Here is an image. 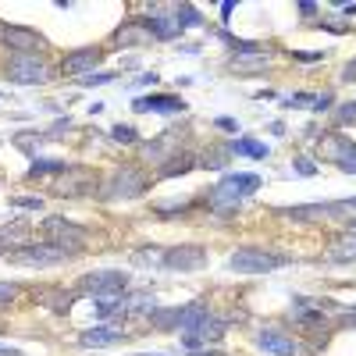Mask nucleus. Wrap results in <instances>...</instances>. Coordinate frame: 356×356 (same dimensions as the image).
<instances>
[{"label": "nucleus", "instance_id": "6ab92c4d", "mask_svg": "<svg viewBox=\"0 0 356 356\" xmlns=\"http://www.w3.org/2000/svg\"><path fill=\"white\" fill-rule=\"evenodd\" d=\"M203 321H207V307H203V303H189V307L178 310V332L189 335L193 328H200Z\"/></svg>", "mask_w": 356, "mask_h": 356}, {"label": "nucleus", "instance_id": "7ed1b4c3", "mask_svg": "<svg viewBox=\"0 0 356 356\" xmlns=\"http://www.w3.org/2000/svg\"><path fill=\"white\" fill-rule=\"evenodd\" d=\"M40 232H43V243H47V246L65 250V253H72V257H75V253L86 246V239H89V232H86L82 225L68 221V218H47V221L40 225Z\"/></svg>", "mask_w": 356, "mask_h": 356}, {"label": "nucleus", "instance_id": "c756f323", "mask_svg": "<svg viewBox=\"0 0 356 356\" xmlns=\"http://www.w3.org/2000/svg\"><path fill=\"white\" fill-rule=\"evenodd\" d=\"M11 207H18V211H40V207H43V196H15Z\"/></svg>", "mask_w": 356, "mask_h": 356}, {"label": "nucleus", "instance_id": "2eb2a0df", "mask_svg": "<svg viewBox=\"0 0 356 356\" xmlns=\"http://www.w3.org/2000/svg\"><path fill=\"white\" fill-rule=\"evenodd\" d=\"M146 29H150L154 40H164V43L182 33V25H178L175 11H168V15H146Z\"/></svg>", "mask_w": 356, "mask_h": 356}, {"label": "nucleus", "instance_id": "c85d7f7f", "mask_svg": "<svg viewBox=\"0 0 356 356\" xmlns=\"http://www.w3.org/2000/svg\"><path fill=\"white\" fill-rule=\"evenodd\" d=\"M111 139H114V143H136L139 136H136V129H132V125H125V122H118V125L111 129Z\"/></svg>", "mask_w": 356, "mask_h": 356}, {"label": "nucleus", "instance_id": "9d476101", "mask_svg": "<svg viewBox=\"0 0 356 356\" xmlns=\"http://www.w3.org/2000/svg\"><path fill=\"white\" fill-rule=\"evenodd\" d=\"M225 321H218L214 314H207V321L200 324V328H193L189 335H182V346L186 349H203V346H214V342H221L225 339Z\"/></svg>", "mask_w": 356, "mask_h": 356}, {"label": "nucleus", "instance_id": "c03bdc74", "mask_svg": "<svg viewBox=\"0 0 356 356\" xmlns=\"http://www.w3.org/2000/svg\"><path fill=\"white\" fill-rule=\"evenodd\" d=\"M189 356H218V353H207V349H193Z\"/></svg>", "mask_w": 356, "mask_h": 356}, {"label": "nucleus", "instance_id": "423d86ee", "mask_svg": "<svg viewBox=\"0 0 356 356\" xmlns=\"http://www.w3.org/2000/svg\"><path fill=\"white\" fill-rule=\"evenodd\" d=\"M146 193V175L139 168H118L104 189V200H136Z\"/></svg>", "mask_w": 356, "mask_h": 356}, {"label": "nucleus", "instance_id": "a211bd4d", "mask_svg": "<svg viewBox=\"0 0 356 356\" xmlns=\"http://www.w3.org/2000/svg\"><path fill=\"white\" fill-rule=\"evenodd\" d=\"M125 335H122V328H86L82 335H79V346H93V349H100V346H114V342H122Z\"/></svg>", "mask_w": 356, "mask_h": 356}, {"label": "nucleus", "instance_id": "bb28decb", "mask_svg": "<svg viewBox=\"0 0 356 356\" xmlns=\"http://www.w3.org/2000/svg\"><path fill=\"white\" fill-rule=\"evenodd\" d=\"M228 154H232V146H225V150L218 146V150H211V157H203L200 164H203V168H214V171H218V168H225V164H228Z\"/></svg>", "mask_w": 356, "mask_h": 356}, {"label": "nucleus", "instance_id": "5701e85b", "mask_svg": "<svg viewBox=\"0 0 356 356\" xmlns=\"http://www.w3.org/2000/svg\"><path fill=\"white\" fill-rule=\"evenodd\" d=\"M25 239H29V221H22V218L0 228V243H25Z\"/></svg>", "mask_w": 356, "mask_h": 356}, {"label": "nucleus", "instance_id": "e433bc0d", "mask_svg": "<svg viewBox=\"0 0 356 356\" xmlns=\"http://www.w3.org/2000/svg\"><path fill=\"white\" fill-rule=\"evenodd\" d=\"M328 107H332V93H317V100H314V107H310V111H317V114H321V111H328Z\"/></svg>", "mask_w": 356, "mask_h": 356}, {"label": "nucleus", "instance_id": "f257e3e1", "mask_svg": "<svg viewBox=\"0 0 356 356\" xmlns=\"http://www.w3.org/2000/svg\"><path fill=\"white\" fill-rule=\"evenodd\" d=\"M264 182H260V175H250V171H235V175H225L221 182L207 193V203L214 207L218 214H228V211H235L246 196H253L257 189H260Z\"/></svg>", "mask_w": 356, "mask_h": 356}, {"label": "nucleus", "instance_id": "412c9836", "mask_svg": "<svg viewBox=\"0 0 356 356\" xmlns=\"http://www.w3.org/2000/svg\"><path fill=\"white\" fill-rule=\"evenodd\" d=\"M178 310L182 307H161V310L150 314V324L157 332H171V328H178Z\"/></svg>", "mask_w": 356, "mask_h": 356}, {"label": "nucleus", "instance_id": "b1692460", "mask_svg": "<svg viewBox=\"0 0 356 356\" xmlns=\"http://www.w3.org/2000/svg\"><path fill=\"white\" fill-rule=\"evenodd\" d=\"M175 18H178V25H182V29H196V25H203V15H200L193 4H178V8H175Z\"/></svg>", "mask_w": 356, "mask_h": 356}, {"label": "nucleus", "instance_id": "7c9ffc66", "mask_svg": "<svg viewBox=\"0 0 356 356\" xmlns=\"http://www.w3.org/2000/svg\"><path fill=\"white\" fill-rule=\"evenodd\" d=\"M335 118H339L342 125H356V100H353V104H342V107L335 111Z\"/></svg>", "mask_w": 356, "mask_h": 356}, {"label": "nucleus", "instance_id": "72a5a7b5", "mask_svg": "<svg viewBox=\"0 0 356 356\" xmlns=\"http://www.w3.org/2000/svg\"><path fill=\"white\" fill-rule=\"evenodd\" d=\"M292 168H296V175H317V164H314V161H303V157L296 161Z\"/></svg>", "mask_w": 356, "mask_h": 356}, {"label": "nucleus", "instance_id": "f704fd0d", "mask_svg": "<svg viewBox=\"0 0 356 356\" xmlns=\"http://www.w3.org/2000/svg\"><path fill=\"white\" fill-rule=\"evenodd\" d=\"M214 125H218L221 132H232V136H235V132H239V122H235V118H218V122H214Z\"/></svg>", "mask_w": 356, "mask_h": 356}, {"label": "nucleus", "instance_id": "39448f33", "mask_svg": "<svg viewBox=\"0 0 356 356\" xmlns=\"http://www.w3.org/2000/svg\"><path fill=\"white\" fill-rule=\"evenodd\" d=\"M129 289V275L125 271H93L79 278V292L93 296V300H104V296H122Z\"/></svg>", "mask_w": 356, "mask_h": 356}, {"label": "nucleus", "instance_id": "4468645a", "mask_svg": "<svg viewBox=\"0 0 356 356\" xmlns=\"http://www.w3.org/2000/svg\"><path fill=\"white\" fill-rule=\"evenodd\" d=\"M4 43L18 54H36V47L43 43L40 33H33V29H22V25H4Z\"/></svg>", "mask_w": 356, "mask_h": 356}, {"label": "nucleus", "instance_id": "f03ea898", "mask_svg": "<svg viewBox=\"0 0 356 356\" xmlns=\"http://www.w3.org/2000/svg\"><path fill=\"white\" fill-rule=\"evenodd\" d=\"M285 264H289L285 253H271V250H260V246H243V250H235L228 257V271H235V275H271Z\"/></svg>", "mask_w": 356, "mask_h": 356}, {"label": "nucleus", "instance_id": "20e7f679", "mask_svg": "<svg viewBox=\"0 0 356 356\" xmlns=\"http://www.w3.org/2000/svg\"><path fill=\"white\" fill-rule=\"evenodd\" d=\"M4 75L11 82H18V86H40V82L50 79V68L40 61L36 54H15V57H8Z\"/></svg>", "mask_w": 356, "mask_h": 356}, {"label": "nucleus", "instance_id": "473e14b6", "mask_svg": "<svg viewBox=\"0 0 356 356\" xmlns=\"http://www.w3.org/2000/svg\"><path fill=\"white\" fill-rule=\"evenodd\" d=\"M18 296V285L15 282H0V303H11Z\"/></svg>", "mask_w": 356, "mask_h": 356}, {"label": "nucleus", "instance_id": "4be33fe9", "mask_svg": "<svg viewBox=\"0 0 356 356\" xmlns=\"http://www.w3.org/2000/svg\"><path fill=\"white\" fill-rule=\"evenodd\" d=\"M175 157H178V154H175ZM196 164H200V161H193V154H182L178 161H168V164L161 168V175H164V178H175V175H189Z\"/></svg>", "mask_w": 356, "mask_h": 356}, {"label": "nucleus", "instance_id": "ea45409f", "mask_svg": "<svg viewBox=\"0 0 356 356\" xmlns=\"http://www.w3.org/2000/svg\"><path fill=\"white\" fill-rule=\"evenodd\" d=\"M157 82V72H150V75H139V86H154Z\"/></svg>", "mask_w": 356, "mask_h": 356}, {"label": "nucleus", "instance_id": "79ce46f5", "mask_svg": "<svg viewBox=\"0 0 356 356\" xmlns=\"http://www.w3.org/2000/svg\"><path fill=\"white\" fill-rule=\"evenodd\" d=\"M342 8V15H356V4H339Z\"/></svg>", "mask_w": 356, "mask_h": 356}, {"label": "nucleus", "instance_id": "37998d69", "mask_svg": "<svg viewBox=\"0 0 356 356\" xmlns=\"http://www.w3.org/2000/svg\"><path fill=\"white\" fill-rule=\"evenodd\" d=\"M0 356H22V353H18V349H11V346H8V349H0Z\"/></svg>", "mask_w": 356, "mask_h": 356}, {"label": "nucleus", "instance_id": "6e6552de", "mask_svg": "<svg viewBox=\"0 0 356 356\" xmlns=\"http://www.w3.org/2000/svg\"><path fill=\"white\" fill-rule=\"evenodd\" d=\"M161 267H164V271H178V275L203 271V267H207V250L203 246H171V250H164Z\"/></svg>", "mask_w": 356, "mask_h": 356}, {"label": "nucleus", "instance_id": "9b49d317", "mask_svg": "<svg viewBox=\"0 0 356 356\" xmlns=\"http://www.w3.org/2000/svg\"><path fill=\"white\" fill-rule=\"evenodd\" d=\"M132 111L139 114H182L186 111V100H178V97H164V93H146V97H136L132 100Z\"/></svg>", "mask_w": 356, "mask_h": 356}, {"label": "nucleus", "instance_id": "58836bf2", "mask_svg": "<svg viewBox=\"0 0 356 356\" xmlns=\"http://www.w3.org/2000/svg\"><path fill=\"white\" fill-rule=\"evenodd\" d=\"M300 11H303V15H314V11H317V4H314V0H303Z\"/></svg>", "mask_w": 356, "mask_h": 356}, {"label": "nucleus", "instance_id": "4c0bfd02", "mask_svg": "<svg viewBox=\"0 0 356 356\" xmlns=\"http://www.w3.org/2000/svg\"><path fill=\"white\" fill-rule=\"evenodd\" d=\"M232 11H235V0H225V4H221V18L228 22V18H232Z\"/></svg>", "mask_w": 356, "mask_h": 356}, {"label": "nucleus", "instance_id": "cd10ccee", "mask_svg": "<svg viewBox=\"0 0 356 356\" xmlns=\"http://www.w3.org/2000/svg\"><path fill=\"white\" fill-rule=\"evenodd\" d=\"M314 93H292V97H285L282 100V107H289V111H300V107H314Z\"/></svg>", "mask_w": 356, "mask_h": 356}, {"label": "nucleus", "instance_id": "0eeeda50", "mask_svg": "<svg viewBox=\"0 0 356 356\" xmlns=\"http://www.w3.org/2000/svg\"><path fill=\"white\" fill-rule=\"evenodd\" d=\"M8 260H11V264H25V267H50V264H65V260H72V253L54 250V246H47V243H25V246L11 250Z\"/></svg>", "mask_w": 356, "mask_h": 356}, {"label": "nucleus", "instance_id": "f3484780", "mask_svg": "<svg viewBox=\"0 0 356 356\" xmlns=\"http://www.w3.org/2000/svg\"><path fill=\"white\" fill-rule=\"evenodd\" d=\"M353 146L356 143H349L346 136H339V132H328V136H321V157H328V161H346L349 154H353Z\"/></svg>", "mask_w": 356, "mask_h": 356}, {"label": "nucleus", "instance_id": "393cba45", "mask_svg": "<svg viewBox=\"0 0 356 356\" xmlns=\"http://www.w3.org/2000/svg\"><path fill=\"white\" fill-rule=\"evenodd\" d=\"M342 246H335L332 253H328V260H335V264H346V260H356V239H339Z\"/></svg>", "mask_w": 356, "mask_h": 356}, {"label": "nucleus", "instance_id": "a18cd8bd", "mask_svg": "<svg viewBox=\"0 0 356 356\" xmlns=\"http://www.w3.org/2000/svg\"><path fill=\"white\" fill-rule=\"evenodd\" d=\"M139 356H164V353H139Z\"/></svg>", "mask_w": 356, "mask_h": 356}, {"label": "nucleus", "instance_id": "2f4dec72", "mask_svg": "<svg viewBox=\"0 0 356 356\" xmlns=\"http://www.w3.org/2000/svg\"><path fill=\"white\" fill-rule=\"evenodd\" d=\"M111 79H114L111 72H97V75L89 72V75H82V79H79V86H107Z\"/></svg>", "mask_w": 356, "mask_h": 356}, {"label": "nucleus", "instance_id": "dca6fc26", "mask_svg": "<svg viewBox=\"0 0 356 356\" xmlns=\"http://www.w3.org/2000/svg\"><path fill=\"white\" fill-rule=\"evenodd\" d=\"M154 36H150V29H146V22H129V25H122L114 33V47L122 50V47H143V43H150Z\"/></svg>", "mask_w": 356, "mask_h": 356}, {"label": "nucleus", "instance_id": "a19ab883", "mask_svg": "<svg viewBox=\"0 0 356 356\" xmlns=\"http://www.w3.org/2000/svg\"><path fill=\"white\" fill-rule=\"evenodd\" d=\"M267 129H271V136H285V125H282V122H271Z\"/></svg>", "mask_w": 356, "mask_h": 356}, {"label": "nucleus", "instance_id": "f8f14e48", "mask_svg": "<svg viewBox=\"0 0 356 356\" xmlns=\"http://www.w3.org/2000/svg\"><path fill=\"white\" fill-rule=\"evenodd\" d=\"M100 65V50H93V47H82V50H72V54H65L61 57V72L65 75H89Z\"/></svg>", "mask_w": 356, "mask_h": 356}, {"label": "nucleus", "instance_id": "1a4fd4ad", "mask_svg": "<svg viewBox=\"0 0 356 356\" xmlns=\"http://www.w3.org/2000/svg\"><path fill=\"white\" fill-rule=\"evenodd\" d=\"M356 211V196L353 200H335V203H303V207H289V211H282L285 218H332V214H349Z\"/></svg>", "mask_w": 356, "mask_h": 356}, {"label": "nucleus", "instance_id": "aec40b11", "mask_svg": "<svg viewBox=\"0 0 356 356\" xmlns=\"http://www.w3.org/2000/svg\"><path fill=\"white\" fill-rule=\"evenodd\" d=\"M232 154H239V157H250V161H264L267 154V143H260V139H250V136H239L232 143Z\"/></svg>", "mask_w": 356, "mask_h": 356}, {"label": "nucleus", "instance_id": "ddd939ff", "mask_svg": "<svg viewBox=\"0 0 356 356\" xmlns=\"http://www.w3.org/2000/svg\"><path fill=\"white\" fill-rule=\"evenodd\" d=\"M257 346H260L267 356H296V353H300V346H296L289 335L275 332V328H264V332H257Z\"/></svg>", "mask_w": 356, "mask_h": 356}, {"label": "nucleus", "instance_id": "a878e982", "mask_svg": "<svg viewBox=\"0 0 356 356\" xmlns=\"http://www.w3.org/2000/svg\"><path fill=\"white\" fill-rule=\"evenodd\" d=\"M54 171H68V164L65 161H33L29 164V175H54Z\"/></svg>", "mask_w": 356, "mask_h": 356}, {"label": "nucleus", "instance_id": "c9c22d12", "mask_svg": "<svg viewBox=\"0 0 356 356\" xmlns=\"http://www.w3.org/2000/svg\"><path fill=\"white\" fill-rule=\"evenodd\" d=\"M339 171H346V175H356V146H353V154H349L346 161H339Z\"/></svg>", "mask_w": 356, "mask_h": 356}]
</instances>
